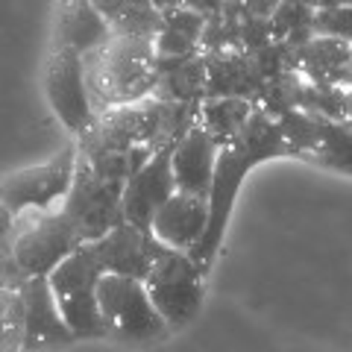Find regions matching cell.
Returning <instances> with one entry per match:
<instances>
[{
    "mask_svg": "<svg viewBox=\"0 0 352 352\" xmlns=\"http://www.w3.org/2000/svg\"><path fill=\"white\" fill-rule=\"evenodd\" d=\"M191 3H194L197 9H200V12H203V9H208V12H214V9L220 6V0H191Z\"/></svg>",
    "mask_w": 352,
    "mask_h": 352,
    "instance_id": "obj_19",
    "label": "cell"
},
{
    "mask_svg": "<svg viewBox=\"0 0 352 352\" xmlns=\"http://www.w3.org/2000/svg\"><path fill=\"white\" fill-rule=\"evenodd\" d=\"M288 150L291 147H288V141H285L282 124H276L270 115L258 112V109H252L247 126L241 129V135L232 144L220 147L212 191H208V229H206L200 244L188 252L197 261L203 276H208L220 247H223V235H226V226H229V217H232V208H235L244 176L261 162L288 156Z\"/></svg>",
    "mask_w": 352,
    "mask_h": 352,
    "instance_id": "obj_1",
    "label": "cell"
},
{
    "mask_svg": "<svg viewBox=\"0 0 352 352\" xmlns=\"http://www.w3.org/2000/svg\"><path fill=\"white\" fill-rule=\"evenodd\" d=\"M115 36L112 24L103 18L91 0H56L53 15V50H68L88 59Z\"/></svg>",
    "mask_w": 352,
    "mask_h": 352,
    "instance_id": "obj_12",
    "label": "cell"
},
{
    "mask_svg": "<svg viewBox=\"0 0 352 352\" xmlns=\"http://www.w3.org/2000/svg\"><path fill=\"white\" fill-rule=\"evenodd\" d=\"M82 247L71 220L59 208L53 212H30L15 217L12 229V252L27 279H47L59 264Z\"/></svg>",
    "mask_w": 352,
    "mask_h": 352,
    "instance_id": "obj_6",
    "label": "cell"
},
{
    "mask_svg": "<svg viewBox=\"0 0 352 352\" xmlns=\"http://www.w3.org/2000/svg\"><path fill=\"white\" fill-rule=\"evenodd\" d=\"M41 82H44L47 106H50V112L56 115L59 124L68 132H74L76 138L85 135V132L94 126L97 115H94L91 97H88L82 56L50 47L47 62H44Z\"/></svg>",
    "mask_w": 352,
    "mask_h": 352,
    "instance_id": "obj_9",
    "label": "cell"
},
{
    "mask_svg": "<svg viewBox=\"0 0 352 352\" xmlns=\"http://www.w3.org/2000/svg\"><path fill=\"white\" fill-rule=\"evenodd\" d=\"M80 159V147L68 144L41 164H30L0 179V206H6L15 217L30 212H53L68 194Z\"/></svg>",
    "mask_w": 352,
    "mask_h": 352,
    "instance_id": "obj_8",
    "label": "cell"
},
{
    "mask_svg": "<svg viewBox=\"0 0 352 352\" xmlns=\"http://www.w3.org/2000/svg\"><path fill=\"white\" fill-rule=\"evenodd\" d=\"M217 153H220V144L200 126V120H197V124L185 132L170 150V168H173L176 191L208 200L212 179H214Z\"/></svg>",
    "mask_w": 352,
    "mask_h": 352,
    "instance_id": "obj_15",
    "label": "cell"
},
{
    "mask_svg": "<svg viewBox=\"0 0 352 352\" xmlns=\"http://www.w3.org/2000/svg\"><path fill=\"white\" fill-rule=\"evenodd\" d=\"M103 273L106 270L97 261L91 244H82L47 276L59 311L76 340L106 338V323L100 314V302H97V285H100Z\"/></svg>",
    "mask_w": 352,
    "mask_h": 352,
    "instance_id": "obj_3",
    "label": "cell"
},
{
    "mask_svg": "<svg viewBox=\"0 0 352 352\" xmlns=\"http://www.w3.org/2000/svg\"><path fill=\"white\" fill-rule=\"evenodd\" d=\"M91 250H94L97 261L103 264L106 273L144 282L153 261L162 256L164 247L150 232H144V229L120 223L112 229V232H106L100 241H94Z\"/></svg>",
    "mask_w": 352,
    "mask_h": 352,
    "instance_id": "obj_13",
    "label": "cell"
},
{
    "mask_svg": "<svg viewBox=\"0 0 352 352\" xmlns=\"http://www.w3.org/2000/svg\"><path fill=\"white\" fill-rule=\"evenodd\" d=\"M21 344H24L21 294L0 288V352H21Z\"/></svg>",
    "mask_w": 352,
    "mask_h": 352,
    "instance_id": "obj_18",
    "label": "cell"
},
{
    "mask_svg": "<svg viewBox=\"0 0 352 352\" xmlns=\"http://www.w3.org/2000/svg\"><path fill=\"white\" fill-rule=\"evenodd\" d=\"M206 229H208V200L173 191L170 200H164V206L153 217L150 235L168 250L191 252L203 241Z\"/></svg>",
    "mask_w": 352,
    "mask_h": 352,
    "instance_id": "obj_14",
    "label": "cell"
},
{
    "mask_svg": "<svg viewBox=\"0 0 352 352\" xmlns=\"http://www.w3.org/2000/svg\"><path fill=\"white\" fill-rule=\"evenodd\" d=\"M91 3L100 9L115 32L141 36L150 41L159 38L164 12H159V6L153 0H91Z\"/></svg>",
    "mask_w": 352,
    "mask_h": 352,
    "instance_id": "obj_16",
    "label": "cell"
},
{
    "mask_svg": "<svg viewBox=\"0 0 352 352\" xmlns=\"http://www.w3.org/2000/svg\"><path fill=\"white\" fill-rule=\"evenodd\" d=\"M59 212L71 220L82 244H94L106 232H112L115 226L124 223V182L94 173L80 156L74 182L65 194Z\"/></svg>",
    "mask_w": 352,
    "mask_h": 352,
    "instance_id": "obj_5",
    "label": "cell"
},
{
    "mask_svg": "<svg viewBox=\"0 0 352 352\" xmlns=\"http://www.w3.org/2000/svg\"><path fill=\"white\" fill-rule=\"evenodd\" d=\"M170 150L173 147L156 150L124 182V223L150 232L156 212L164 206V200H170V194L176 191L173 168H170Z\"/></svg>",
    "mask_w": 352,
    "mask_h": 352,
    "instance_id": "obj_10",
    "label": "cell"
},
{
    "mask_svg": "<svg viewBox=\"0 0 352 352\" xmlns=\"http://www.w3.org/2000/svg\"><path fill=\"white\" fill-rule=\"evenodd\" d=\"M21 294V314H24V344L21 352H44V349H56V346H71L74 335L65 317L56 305L47 279H27Z\"/></svg>",
    "mask_w": 352,
    "mask_h": 352,
    "instance_id": "obj_11",
    "label": "cell"
},
{
    "mask_svg": "<svg viewBox=\"0 0 352 352\" xmlns=\"http://www.w3.org/2000/svg\"><path fill=\"white\" fill-rule=\"evenodd\" d=\"M203 273L188 252L162 250V256L153 261V267L144 279L156 311L168 323L170 332L185 329L203 308Z\"/></svg>",
    "mask_w": 352,
    "mask_h": 352,
    "instance_id": "obj_7",
    "label": "cell"
},
{
    "mask_svg": "<svg viewBox=\"0 0 352 352\" xmlns=\"http://www.w3.org/2000/svg\"><path fill=\"white\" fill-rule=\"evenodd\" d=\"M97 302L106 323V338L124 340V344H150L170 332L153 305L144 282L138 279L103 273L97 285Z\"/></svg>",
    "mask_w": 352,
    "mask_h": 352,
    "instance_id": "obj_4",
    "label": "cell"
},
{
    "mask_svg": "<svg viewBox=\"0 0 352 352\" xmlns=\"http://www.w3.org/2000/svg\"><path fill=\"white\" fill-rule=\"evenodd\" d=\"M85 62V85L94 115L109 109L132 106L156 94L159 85V53L156 41L115 32L112 38Z\"/></svg>",
    "mask_w": 352,
    "mask_h": 352,
    "instance_id": "obj_2",
    "label": "cell"
},
{
    "mask_svg": "<svg viewBox=\"0 0 352 352\" xmlns=\"http://www.w3.org/2000/svg\"><path fill=\"white\" fill-rule=\"evenodd\" d=\"M252 115V106L241 97H217V100H208L197 109V120L200 126L212 135L220 147L232 144L241 135V129L247 126V120Z\"/></svg>",
    "mask_w": 352,
    "mask_h": 352,
    "instance_id": "obj_17",
    "label": "cell"
}]
</instances>
